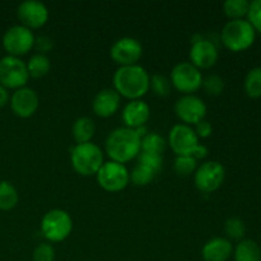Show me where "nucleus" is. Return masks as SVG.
<instances>
[{
    "mask_svg": "<svg viewBox=\"0 0 261 261\" xmlns=\"http://www.w3.org/2000/svg\"><path fill=\"white\" fill-rule=\"evenodd\" d=\"M115 91L126 98L142 99L149 91L150 75L139 64L120 66L114 73Z\"/></svg>",
    "mask_w": 261,
    "mask_h": 261,
    "instance_id": "obj_1",
    "label": "nucleus"
},
{
    "mask_svg": "<svg viewBox=\"0 0 261 261\" xmlns=\"http://www.w3.org/2000/svg\"><path fill=\"white\" fill-rule=\"evenodd\" d=\"M105 147L111 161L125 165L139 155L142 150V139L134 129L117 127L109 134Z\"/></svg>",
    "mask_w": 261,
    "mask_h": 261,
    "instance_id": "obj_2",
    "label": "nucleus"
},
{
    "mask_svg": "<svg viewBox=\"0 0 261 261\" xmlns=\"http://www.w3.org/2000/svg\"><path fill=\"white\" fill-rule=\"evenodd\" d=\"M256 31L247 19H231L223 25L221 40L228 50L233 53L247 50L255 41Z\"/></svg>",
    "mask_w": 261,
    "mask_h": 261,
    "instance_id": "obj_3",
    "label": "nucleus"
},
{
    "mask_svg": "<svg viewBox=\"0 0 261 261\" xmlns=\"http://www.w3.org/2000/svg\"><path fill=\"white\" fill-rule=\"evenodd\" d=\"M70 161L73 168L83 176L96 175L103 165V152L96 143L75 144L70 150Z\"/></svg>",
    "mask_w": 261,
    "mask_h": 261,
    "instance_id": "obj_4",
    "label": "nucleus"
},
{
    "mask_svg": "<svg viewBox=\"0 0 261 261\" xmlns=\"http://www.w3.org/2000/svg\"><path fill=\"white\" fill-rule=\"evenodd\" d=\"M73 231V219L63 209H51L41 221V232L48 242H61Z\"/></svg>",
    "mask_w": 261,
    "mask_h": 261,
    "instance_id": "obj_5",
    "label": "nucleus"
},
{
    "mask_svg": "<svg viewBox=\"0 0 261 261\" xmlns=\"http://www.w3.org/2000/svg\"><path fill=\"white\" fill-rule=\"evenodd\" d=\"M30 79L27 64L18 56L5 55L0 59V84L7 89L22 88Z\"/></svg>",
    "mask_w": 261,
    "mask_h": 261,
    "instance_id": "obj_6",
    "label": "nucleus"
},
{
    "mask_svg": "<svg viewBox=\"0 0 261 261\" xmlns=\"http://www.w3.org/2000/svg\"><path fill=\"white\" fill-rule=\"evenodd\" d=\"M96 176L99 186L110 193L124 190L130 182V172L126 166L115 161L105 162Z\"/></svg>",
    "mask_w": 261,
    "mask_h": 261,
    "instance_id": "obj_7",
    "label": "nucleus"
},
{
    "mask_svg": "<svg viewBox=\"0 0 261 261\" xmlns=\"http://www.w3.org/2000/svg\"><path fill=\"white\" fill-rule=\"evenodd\" d=\"M171 83L184 94H193L203 83V74L190 61H181L171 70Z\"/></svg>",
    "mask_w": 261,
    "mask_h": 261,
    "instance_id": "obj_8",
    "label": "nucleus"
},
{
    "mask_svg": "<svg viewBox=\"0 0 261 261\" xmlns=\"http://www.w3.org/2000/svg\"><path fill=\"white\" fill-rule=\"evenodd\" d=\"M226 177L224 166L218 161H206L198 166L194 172V182L201 193H213L218 190Z\"/></svg>",
    "mask_w": 261,
    "mask_h": 261,
    "instance_id": "obj_9",
    "label": "nucleus"
},
{
    "mask_svg": "<svg viewBox=\"0 0 261 261\" xmlns=\"http://www.w3.org/2000/svg\"><path fill=\"white\" fill-rule=\"evenodd\" d=\"M33 43L35 35L32 30L23 24L12 25L3 35V47L8 55L19 58L20 55H24L31 48H33Z\"/></svg>",
    "mask_w": 261,
    "mask_h": 261,
    "instance_id": "obj_10",
    "label": "nucleus"
},
{
    "mask_svg": "<svg viewBox=\"0 0 261 261\" xmlns=\"http://www.w3.org/2000/svg\"><path fill=\"white\" fill-rule=\"evenodd\" d=\"M175 112L186 125H196L206 116V105L195 94H184L175 102Z\"/></svg>",
    "mask_w": 261,
    "mask_h": 261,
    "instance_id": "obj_11",
    "label": "nucleus"
},
{
    "mask_svg": "<svg viewBox=\"0 0 261 261\" xmlns=\"http://www.w3.org/2000/svg\"><path fill=\"white\" fill-rule=\"evenodd\" d=\"M167 143L177 155H191L199 144V138L193 126L181 122L171 127Z\"/></svg>",
    "mask_w": 261,
    "mask_h": 261,
    "instance_id": "obj_12",
    "label": "nucleus"
},
{
    "mask_svg": "<svg viewBox=\"0 0 261 261\" xmlns=\"http://www.w3.org/2000/svg\"><path fill=\"white\" fill-rule=\"evenodd\" d=\"M110 55L115 63L120 66L134 65L138 64L143 55V45L139 40L130 36L119 38L112 43L110 48Z\"/></svg>",
    "mask_w": 261,
    "mask_h": 261,
    "instance_id": "obj_13",
    "label": "nucleus"
},
{
    "mask_svg": "<svg viewBox=\"0 0 261 261\" xmlns=\"http://www.w3.org/2000/svg\"><path fill=\"white\" fill-rule=\"evenodd\" d=\"M17 17L20 24L30 30L40 28L48 20V9L45 3L38 0H24L17 8Z\"/></svg>",
    "mask_w": 261,
    "mask_h": 261,
    "instance_id": "obj_14",
    "label": "nucleus"
},
{
    "mask_svg": "<svg viewBox=\"0 0 261 261\" xmlns=\"http://www.w3.org/2000/svg\"><path fill=\"white\" fill-rule=\"evenodd\" d=\"M189 56L190 63L198 69H209L218 60V47L208 38H193Z\"/></svg>",
    "mask_w": 261,
    "mask_h": 261,
    "instance_id": "obj_15",
    "label": "nucleus"
},
{
    "mask_svg": "<svg viewBox=\"0 0 261 261\" xmlns=\"http://www.w3.org/2000/svg\"><path fill=\"white\" fill-rule=\"evenodd\" d=\"M10 109L17 116L30 117L37 111L38 105H40V98H38L37 92L31 87H22L13 92L10 96Z\"/></svg>",
    "mask_w": 261,
    "mask_h": 261,
    "instance_id": "obj_16",
    "label": "nucleus"
},
{
    "mask_svg": "<svg viewBox=\"0 0 261 261\" xmlns=\"http://www.w3.org/2000/svg\"><path fill=\"white\" fill-rule=\"evenodd\" d=\"M121 117L125 127L135 130L140 126H145L150 117L149 105L143 99H132L122 109Z\"/></svg>",
    "mask_w": 261,
    "mask_h": 261,
    "instance_id": "obj_17",
    "label": "nucleus"
},
{
    "mask_svg": "<svg viewBox=\"0 0 261 261\" xmlns=\"http://www.w3.org/2000/svg\"><path fill=\"white\" fill-rule=\"evenodd\" d=\"M121 102V96L115 88H103L94 96L92 101L93 112L99 117H110L117 112Z\"/></svg>",
    "mask_w": 261,
    "mask_h": 261,
    "instance_id": "obj_18",
    "label": "nucleus"
},
{
    "mask_svg": "<svg viewBox=\"0 0 261 261\" xmlns=\"http://www.w3.org/2000/svg\"><path fill=\"white\" fill-rule=\"evenodd\" d=\"M233 254V246L231 241L224 237H214L201 249V256L204 261H227Z\"/></svg>",
    "mask_w": 261,
    "mask_h": 261,
    "instance_id": "obj_19",
    "label": "nucleus"
},
{
    "mask_svg": "<svg viewBox=\"0 0 261 261\" xmlns=\"http://www.w3.org/2000/svg\"><path fill=\"white\" fill-rule=\"evenodd\" d=\"M94 132H96V125H94L93 120L88 116L78 117L74 121L73 127H71L73 138L76 142V144L91 142L94 135Z\"/></svg>",
    "mask_w": 261,
    "mask_h": 261,
    "instance_id": "obj_20",
    "label": "nucleus"
},
{
    "mask_svg": "<svg viewBox=\"0 0 261 261\" xmlns=\"http://www.w3.org/2000/svg\"><path fill=\"white\" fill-rule=\"evenodd\" d=\"M234 261H261V249L254 240H241L233 250Z\"/></svg>",
    "mask_w": 261,
    "mask_h": 261,
    "instance_id": "obj_21",
    "label": "nucleus"
},
{
    "mask_svg": "<svg viewBox=\"0 0 261 261\" xmlns=\"http://www.w3.org/2000/svg\"><path fill=\"white\" fill-rule=\"evenodd\" d=\"M19 200L18 190L9 181H0V211H10Z\"/></svg>",
    "mask_w": 261,
    "mask_h": 261,
    "instance_id": "obj_22",
    "label": "nucleus"
},
{
    "mask_svg": "<svg viewBox=\"0 0 261 261\" xmlns=\"http://www.w3.org/2000/svg\"><path fill=\"white\" fill-rule=\"evenodd\" d=\"M25 64H27L28 74H30V76H33V78H41V76L46 75L51 68V61L48 56L37 53L31 56L28 63Z\"/></svg>",
    "mask_w": 261,
    "mask_h": 261,
    "instance_id": "obj_23",
    "label": "nucleus"
},
{
    "mask_svg": "<svg viewBox=\"0 0 261 261\" xmlns=\"http://www.w3.org/2000/svg\"><path fill=\"white\" fill-rule=\"evenodd\" d=\"M166 145H167V142L162 135L155 132H148L142 138V150L140 152L162 154L166 149Z\"/></svg>",
    "mask_w": 261,
    "mask_h": 261,
    "instance_id": "obj_24",
    "label": "nucleus"
},
{
    "mask_svg": "<svg viewBox=\"0 0 261 261\" xmlns=\"http://www.w3.org/2000/svg\"><path fill=\"white\" fill-rule=\"evenodd\" d=\"M245 92L251 98H260L261 97V66L252 68L247 73L244 82Z\"/></svg>",
    "mask_w": 261,
    "mask_h": 261,
    "instance_id": "obj_25",
    "label": "nucleus"
},
{
    "mask_svg": "<svg viewBox=\"0 0 261 261\" xmlns=\"http://www.w3.org/2000/svg\"><path fill=\"white\" fill-rule=\"evenodd\" d=\"M250 2L247 0H227L223 3V10L231 19H244L249 12Z\"/></svg>",
    "mask_w": 261,
    "mask_h": 261,
    "instance_id": "obj_26",
    "label": "nucleus"
},
{
    "mask_svg": "<svg viewBox=\"0 0 261 261\" xmlns=\"http://www.w3.org/2000/svg\"><path fill=\"white\" fill-rule=\"evenodd\" d=\"M155 175H157V173H155L154 171H152L150 168L138 163V165L133 168L132 172H130V181L137 186H144L148 185L149 182H152L153 178L155 177Z\"/></svg>",
    "mask_w": 261,
    "mask_h": 261,
    "instance_id": "obj_27",
    "label": "nucleus"
},
{
    "mask_svg": "<svg viewBox=\"0 0 261 261\" xmlns=\"http://www.w3.org/2000/svg\"><path fill=\"white\" fill-rule=\"evenodd\" d=\"M198 168V161L193 155H177L173 163V170L178 176H189Z\"/></svg>",
    "mask_w": 261,
    "mask_h": 261,
    "instance_id": "obj_28",
    "label": "nucleus"
},
{
    "mask_svg": "<svg viewBox=\"0 0 261 261\" xmlns=\"http://www.w3.org/2000/svg\"><path fill=\"white\" fill-rule=\"evenodd\" d=\"M224 231H226L227 236L232 240H240L241 241L244 239L245 233H246V226H245L244 221L237 217H231L224 223Z\"/></svg>",
    "mask_w": 261,
    "mask_h": 261,
    "instance_id": "obj_29",
    "label": "nucleus"
},
{
    "mask_svg": "<svg viewBox=\"0 0 261 261\" xmlns=\"http://www.w3.org/2000/svg\"><path fill=\"white\" fill-rule=\"evenodd\" d=\"M149 88H152L153 93L157 94V96L165 97L170 94L171 88H172V83H171L170 78H167L163 74H153L150 76Z\"/></svg>",
    "mask_w": 261,
    "mask_h": 261,
    "instance_id": "obj_30",
    "label": "nucleus"
},
{
    "mask_svg": "<svg viewBox=\"0 0 261 261\" xmlns=\"http://www.w3.org/2000/svg\"><path fill=\"white\" fill-rule=\"evenodd\" d=\"M201 87L205 89V92L212 96H219L224 91V81L218 74H208L203 76V83Z\"/></svg>",
    "mask_w": 261,
    "mask_h": 261,
    "instance_id": "obj_31",
    "label": "nucleus"
},
{
    "mask_svg": "<svg viewBox=\"0 0 261 261\" xmlns=\"http://www.w3.org/2000/svg\"><path fill=\"white\" fill-rule=\"evenodd\" d=\"M138 163L158 173L163 167V157L162 154H155V153L140 152L138 155Z\"/></svg>",
    "mask_w": 261,
    "mask_h": 261,
    "instance_id": "obj_32",
    "label": "nucleus"
},
{
    "mask_svg": "<svg viewBox=\"0 0 261 261\" xmlns=\"http://www.w3.org/2000/svg\"><path fill=\"white\" fill-rule=\"evenodd\" d=\"M247 20L254 27L255 31L261 33V0H254L250 3Z\"/></svg>",
    "mask_w": 261,
    "mask_h": 261,
    "instance_id": "obj_33",
    "label": "nucleus"
},
{
    "mask_svg": "<svg viewBox=\"0 0 261 261\" xmlns=\"http://www.w3.org/2000/svg\"><path fill=\"white\" fill-rule=\"evenodd\" d=\"M55 260V250L47 242L40 244L33 250V261H54Z\"/></svg>",
    "mask_w": 261,
    "mask_h": 261,
    "instance_id": "obj_34",
    "label": "nucleus"
},
{
    "mask_svg": "<svg viewBox=\"0 0 261 261\" xmlns=\"http://www.w3.org/2000/svg\"><path fill=\"white\" fill-rule=\"evenodd\" d=\"M54 47L53 38L48 37L46 35H40L35 37V43H33V48L37 51V54H42V55H47Z\"/></svg>",
    "mask_w": 261,
    "mask_h": 261,
    "instance_id": "obj_35",
    "label": "nucleus"
},
{
    "mask_svg": "<svg viewBox=\"0 0 261 261\" xmlns=\"http://www.w3.org/2000/svg\"><path fill=\"white\" fill-rule=\"evenodd\" d=\"M194 130H195L198 138H208L211 137L212 133H213V126H212L211 122L206 121V120L204 119L195 125Z\"/></svg>",
    "mask_w": 261,
    "mask_h": 261,
    "instance_id": "obj_36",
    "label": "nucleus"
},
{
    "mask_svg": "<svg viewBox=\"0 0 261 261\" xmlns=\"http://www.w3.org/2000/svg\"><path fill=\"white\" fill-rule=\"evenodd\" d=\"M191 155H193L196 161L203 160V158H205L206 155H208V148H206L204 144H198Z\"/></svg>",
    "mask_w": 261,
    "mask_h": 261,
    "instance_id": "obj_37",
    "label": "nucleus"
},
{
    "mask_svg": "<svg viewBox=\"0 0 261 261\" xmlns=\"http://www.w3.org/2000/svg\"><path fill=\"white\" fill-rule=\"evenodd\" d=\"M9 92H8V89L5 88V87H3L2 84H0V107H4L5 105L9 102Z\"/></svg>",
    "mask_w": 261,
    "mask_h": 261,
    "instance_id": "obj_38",
    "label": "nucleus"
}]
</instances>
